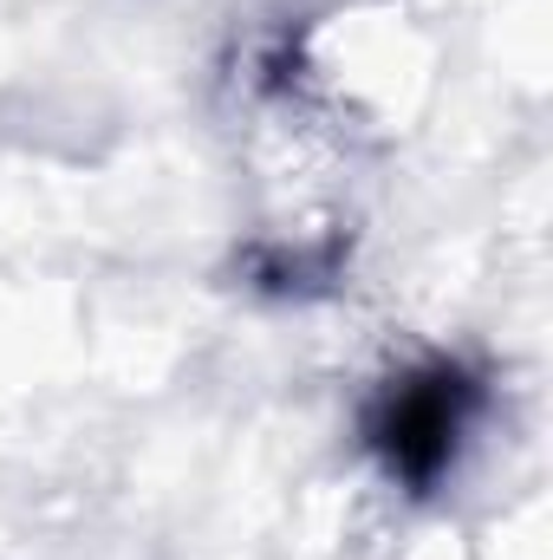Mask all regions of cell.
Wrapping results in <instances>:
<instances>
[{"mask_svg":"<svg viewBox=\"0 0 553 560\" xmlns=\"http://www.w3.org/2000/svg\"><path fill=\"white\" fill-rule=\"evenodd\" d=\"M482 411V378L456 359H423L411 372H398L372 411H365V443L385 463L391 482L404 489H436L469 436V423Z\"/></svg>","mask_w":553,"mask_h":560,"instance_id":"6da1fadb","label":"cell"}]
</instances>
